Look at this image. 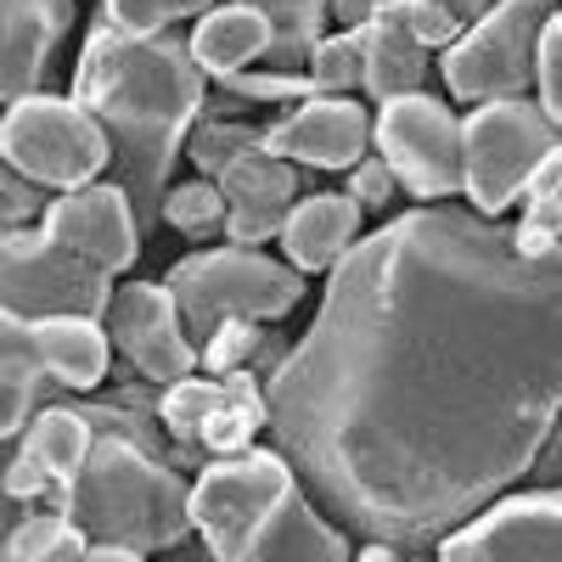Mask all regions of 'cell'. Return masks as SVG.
Masks as SVG:
<instances>
[{
	"instance_id": "cell-1",
	"label": "cell",
	"mask_w": 562,
	"mask_h": 562,
	"mask_svg": "<svg viewBox=\"0 0 562 562\" xmlns=\"http://www.w3.org/2000/svg\"><path fill=\"white\" fill-rule=\"evenodd\" d=\"M562 411V259L422 203L360 237L265 383L270 450L344 535L434 546L529 473Z\"/></svg>"
},
{
	"instance_id": "cell-2",
	"label": "cell",
	"mask_w": 562,
	"mask_h": 562,
	"mask_svg": "<svg viewBox=\"0 0 562 562\" xmlns=\"http://www.w3.org/2000/svg\"><path fill=\"white\" fill-rule=\"evenodd\" d=\"M203 74L175 34H119L90 23L74 68V102L97 119L108 164H119V192L130 198L140 231L158 225L169 169L203 113Z\"/></svg>"
},
{
	"instance_id": "cell-3",
	"label": "cell",
	"mask_w": 562,
	"mask_h": 562,
	"mask_svg": "<svg viewBox=\"0 0 562 562\" xmlns=\"http://www.w3.org/2000/svg\"><path fill=\"white\" fill-rule=\"evenodd\" d=\"M192 535L209 562H349V535L321 518L281 450L209 456L192 479Z\"/></svg>"
},
{
	"instance_id": "cell-4",
	"label": "cell",
	"mask_w": 562,
	"mask_h": 562,
	"mask_svg": "<svg viewBox=\"0 0 562 562\" xmlns=\"http://www.w3.org/2000/svg\"><path fill=\"white\" fill-rule=\"evenodd\" d=\"M63 512L79 524L90 546H119L135 557L175 551L192 540V484L135 434H113V428L90 439V456L79 461Z\"/></svg>"
},
{
	"instance_id": "cell-5",
	"label": "cell",
	"mask_w": 562,
	"mask_h": 562,
	"mask_svg": "<svg viewBox=\"0 0 562 562\" xmlns=\"http://www.w3.org/2000/svg\"><path fill=\"white\" fill-rule=\"evenodd\" d=\"M164 288L186 321L192 344L220 321H281L304 304V276L265 248H203L169 265Z\"/></svg>"
},
{
	"instance_id": "cell-6",
	"label": "cell",
	"mask_w": 562,
	"mask_h": 562,
	"mask_svg": "<svg viewBox=\"0 0 562 562\" xmlns=\"http://www.w3.org/2000/svg\"><path fill=\"white\" fill-rule=\"evenodd\" d=\"M456 124H461V198L484 220H501L524 198L535 169L557 158V119H546L535 97L479 102Z\"/></svg>"
},
{
	"instance_id": "cell-7",
	"label": "cell",
	"mask_w": 562,
	"mask_h": 562,
	"mask_svg": "<svg viewBox=\"0 0 562 562\" xmlns=\"http://www.w3.org/2000/svg\"><path fill=\"white\" fill-rule=\"evenodd\" d=\"M0 158H7L23 180H34L40 192H74L90 186L108 169V140L74 97H52V90H34V97L0 108Z\"/></svg>"
},
{
	"instance_id": "cell-8",
	"label": "cell",
	"mask_w": 562,
	"mask_h": 562,
	"mask_svg": "<svg viewBox=\"0 0 562 562\" xmlns=\"http://www.w3.org/2000/svg\"><path fill=\"white\" fill-rule=\"evenodd\" d=\"M551 18H557V0H490V12L473 18L445 45V90L473 108L529 97L535 45Z\"/></svg>"
},
{
	"instance_id": "cell-9",
	"label": "cell",
	"mask_w": 562,
	"mask_h": 562,
	"mask_svg": "<svg viewBox=\"0 0 562 562\" xmlns=\"http://www.w3.org/2000/svg\"><path fill=\"white\" fill-rule=\"evenodd\" d=\"M371 153L383 158V169L394 175V186L405 198H416V203H456L461 198V124L428 90L378 102Z\"/></svg>"
},
{
	"instance_id": "cell-10",
	"label": "cell",
	"mask_w": 562,
	"mask_h": 562,
	"mask_svg": "<svg viewBox=\"0 0 562 562\" xmlns=\"http://www.w3.org/2000/svg\"><path fill=\"white\" fill-rule=\"evenodd\" d=\"M108 299H113V276L63 254L45 231H29V225L0 231V310H12L23 321H45V315L102 321Z\"/></svg>"
},
{
	"instance_id": "cell-11",
	"label": "cell",
	"mask_w": 562,
	"mask_h": 562,
	"mask_svg": "<svg viewBox=\"0 0 562 562\" xmlns=\"http://www.w3.org/2000/svg\"><path fill=\"white\" fill-rule=\"evenodd\" d=\"M102 333L135 366V378L153 389H169L198 371V344L164 281H119L102 310Z\"/></svg>"
},
{
	"instance_id": "cell-12",
	"label": "cell",
	"mask_w": 562,
	"mask_h": 562,
	"mask_svg": "<svg viewBox=\"0 0 562 562\" xmlns=\"http://www.w3.org/2000/svg\"><path fill=\"white\" fill-rule=\"evenodd\" d=\"M439 562H562L557 490L495 495L467 524L439 535Z\"/></svg>"
},
{
	"instance_id": "cell-13",
	"label": "cell",
	"mask_w": 562,
	"mask_h": 562,
	"mask_svg": "<svg viewBox=\"0 0 562 562\" xmlns=\"http://www.w3.org/2000/svg\"><path fill=\"white\" fill-rule=\"evenodd\" d=\"M40 231L63 254L85 259L90 270H102V276H124L140 259V220H135L130 198L119 192L113 180L74 186V192H63L57 203H45L40 209Z\"/></svg>"
},
{
	"instance_id": "cell-14",
	"label": "cell",
	"mask_w": 562,
	"mask_h": 562,
	"mask_svg": "<svg viewBox=\"0 0 562 562\" xmlns=\"http://www.w3.org/2000/svg\"><path fill=\"white\" fill-rule=\"evenodd\" d=\"M90 439L97 434L79 416V405H34L18 445L7 450V490L23 506L52 501V512H63V495L79 473V461L90 456Z\"/></svg>"
},
{
	"instance_id": "cell-15",
	"label": "cell",
	"mask_w": 562,
	"mask_h": 562,
	"mask_svg": "<svg viewBox=\"0 0 562 562\" xmlns=\"http://www.w3.org/2000/svg\"><path fill=\"white\" fill-rule=\"evenodd\" d=\"M259 153L293 169H349L371 153V113L355 97H310L259 130Z\"/></svg>"
},
{
	"instance_id": "cell-16",
	"label": "cell",
	"mask_w": 562,
	"mask_h": 562,
	"mask_svg": "<svg viewBox=\"0 0 562 562\" xmlns=\"http://www.w3.org/2000/svg\"><path fill=\"white\" fill-rule=\"evenodd\" d=\"M214 186L225 198V231L220 237L231 248H265V243H276L281 220H288V209L299 198V169L270 158V153H243L237 164H225L214 175Z\"/></svg>"
},
{
	"instance_id": "cell-17",
	"label": "cell",
	"mask_w": 562,
	"mask_h": 562,
	"mask_svg": "<svg viewBox=\"0 0 562 562\" xmlns=\"http://www.w3.org/2000/svg\"><path fill=\"white\" fill-rule=\"evenodd\" d=\"M74 29V0H0V108L45 85L57 40Z\"/></svg>"
},
{
	"instance_id": "cell-18",
	"label": "cell",
	"mask_w": 562,
	"mask_h": 562,
	"mask_svg": "<svg viewBox=\"0 0 562 562\" xmlns=\"http://www.w3.org/2000/svg\"><path fill=\"white\" fill-rule=\"evenodd\" d=\"M281 265H293L299 276H326L355 243H360V209L344 192H299L288 220L276 231Z\"/></svg>"
},
{
	"instance_id": "cell-19",
	"label": "cell",
	"mask_w": 562,
	"mask_h": 562,
	"mask_svg": "<svg viewBox=\"0 0 562 562\" xmlns=\"http://www.w3.org/2000/svg\"><path fill=\"white\" fill-rule=\"evenodd\" d=\"M29 338H34V366L40 378L63 389V394H90L108 383V360L113 344L102 333V321H85V315H45L29 321Z\"/></svg>"
},
{
	"instance_id": "cell-20",
	"label": "cell",
	"mask_w": 562,
	"mask_h": 562,
	"mask_svg": "<svg viewBox=\"0 0 562 562\" xmlns=\"http://www.w3.org/2000/svg\"><path fill=\"white\" fill-rule=\"evenodd\" d=\"M355 40H360V90L371 102L422 90V79H428V52H422L411 40V29L400 23L394 0H383V7L355 29Z\"/></svg>"
},
{
	"instance_id": "cell-21",
	"label": "cell",
	"mask_w": 562,
	"mask_h": 562,
	"mask_svg": "<svg viewBox=\"0 0 562 562\" xmlns=\"http://www.w3.org/2000/svg\"><path fill=\"white\" fill-rule=\"evenodd\" d=\"M265 45H270V29L254 7H243V0H214V7L198 18V29L186 34V57L198 63L203 79H231V74H243V68H259L265 57Z\"/></svg>"
},
{
	"instance_id": "cell-22",
	"label": "cell",
	"mask_w": 562,
	"mask_h": 562,
	"mask_svg": "<svg viewBox=\"0 0 562 562\" xmlns=\"http://www.w3.org/2000/svg\"><path fill=\"white\" fill-rule=\"evenodd\" d=\"M243 7H254L265 18V29H270V45H265L259 68L304 74L310 52L326 34V0H243Z\"/></svg>"
},
{
	"instance_id": "cell-23",
	"label": "cell",
	"mask_w": 562,
	"mask_h": 562,
	"mask_svg": "<svg viewBox=\"0 0 562 562\" xmlns=\"http://www.w3.org/2000/svg\"><path fill=\"white\" fill-rule=\"evenodd\" d=\"M259 428H265V383L254 378L248 366L225 371V378H220V405L209 411L198 445L209 456H237V450H248L259 439Z\"/></svg>"
},
{
	"instance_id": "cell-24",
	"label": "cell",
	"mask_w": 562,
	"mask_h": 562,
	"mask_svg": "<svg viewBox=\"0 0 562 562\" xmlns=\"http://www.w3.org/2000/svg\"><path fill=\"white\" fill-rule=\"evenodd\" d=\"M562 164L557 158H546L540 169H535V180L524 186V220L518 225H506L512 231V248H518L524 259H557V248H562Z\"/></svg>"
},
{
	"instance_id": "cell-25",
	"label": "cell",
	"mask_w": 562,
	"mask_h": 562,
	"mask_svg": "<svg viewBox=\"0 0 562 562\" xmlns=\"http://www.w3.org/2000/svg\"><path fill=\"white\" fill-rule=\"evenodd\" d=\"M85 546L90 540L79 535V524L68 512H23L7 535V546H0V557L7 562H74Z\"/></svg>"
},
{
	"instance_id": "cell-26",
	"label": "cell",
	"mask_w": 562,
	"mask_h": 562,
	"mask_svg": "<svg viewBox=\"0 0 562 562\" xmlns=\"http://www.w3.org/2000/svg\"><path fill=\"white\" fill-rule=\"evenodd\" d=\"M158 220L169 231H180L186 243H209V237H220V231H225V198H220V186L203 180V175L198 180H180V186H169V192H164Z\"/></svg>"
},
{
	"instance_id": "cell-27",
	"label": "cell",
	"mask_w": 562,
	"mask_h": 562,
	"mask_svg": "<svg viewBox=\"0 0 562 562\" xmlns=\"http://www.w3.org/2000/svg\"><path fill=\"white\" fill-rule=\"evenodd\" d=\"M214 405H220V378H198V371H192V378L158 389L153 416H158V428H164L169 439L198 445V434H203V422H209Z\"/></svg>"
},
{
	"instance_id": "cell-28",
	"label": "cell",
	"mask_w": 562,
	"mask_h": 562,
	"mask_svg": "<svg viewBox=\"0 0 562 562\" xmlns=\"http://www.w3.org/2000/svg\"><path fill=\"white\" fill-rule=\"evenodd\" d=\"M243 153H259V130L243 124V119H209L186 135V158L198 164L203 180H214L225 164H237Z\"/></svg>"
},
{
	"instance_id": "cell-29",
	"label": "cell",
	"mask_w": 562,
	"mask_h": 562,
	"mask_svg": "<svg viewBox=\"0 0 562 562\" xmlns=\"http://www.w3.org/2000/svg\"><path fill=\"white\" fill-rule=\"evenodd\" d=\"M304 74L315 85V97H355V90H360V40H355V29L321 34V45L310 52Z\"/></svg>"
},
{
	"instance_id": "cell-30",
	"label": "cell",
	"mask_w": 562,
	"mask_h": 562,
	"mask_svg": "<svg viewBox=\"0 0 562 562\" xmlns=\"http://www.w3.org/2000/svg\"><path fill=\"white\" fill-rule=\"evenodd\" d=\"M214 0H102V23L119 34H169L180 18H203Z\"/></svg>"
},
{
	"instance_id": "cell-31",
	"label": "cell",
	"mask_w": 562,
	"mask_h": 562,
	"mask_svg": "<svg viewBox=\"0 0 562 562\" xmlns=\"http://www.w3.org/2000/svg\"><path fill=\"white\" fill-rule=\"evenodd\" d=\"M220 85H225L237 102H259V108H276V102L299 108V102L315 97L310 74H276V68H243V74H231V79H220Z\"/></svg>"
},
{
	"instance_id": "cell-32",
	"label": "cell",
	"mask_w": 562,
	"mask_h": 562,
	"mask_svg": "<svg viewBox=\"0 0 562 562\" xmlns=\"http://www.w3.org/2000/svg\"><path fill=\"white\" fill-rule=\"evenodd\" d=\"M259 326H265V321H220V326H209L203 344H198V366L214 371V378H225V371H243L248 355H254V344H259Z\"/></svg>"
},
{
	"instance_id": "cell-33",
	"label": "cell",
	"mask_w": 562,
	"mask_h": 562,
	"mask_svg": "<svg viewBox=\"0 0 562 562\" xmlns=\"http://www.w3.org/2000/svg\"><path fill=\"white\" fill-rule=\"evenodd\" d=\"M529 90H535V108H540L546 119H562V23H557V18L540 29L535 68H529Z\"/></svg>"
},
{
	"instance_id": "cell-34",
	"label": "cell",
	"mask_w": 562,
	"mask_h": 562,
	"mask_svg": "<svg viewBox=\"0 0 562 562\" xmlns=\"http://www.w3.org/2000/svg\"><path fill=\"white\" fill-rule=\"evenodd\" d=\"M40 405V371L34 366H0V445L23 434V422Z\"/></svg>"
},
{
	"instance_id": "cell-35",
	"label": "cell",
	"mask_w": 562,
	"mask_h": 562,
	"mask_svg": "<svg viewBox=\"0 0 562 562\" xmlns=\"http://www.w3.org/2000/svg\"><path fill=\"white\" fill-rule=\"evenodd\" d=\"M400 23L411 29V40L422 45V52H445V45L461 34V23L439 7V0H394Z\"/></svg>"
},
{
	"instance_id": "cell-36",
	"label": "cell",
	"mask_w": 562,
	"mask_h": 562,
	"mask_svg": "<svg viewBox=\"0 0 562 562\" xmlns=\"http://www.w3.org/2000/svg\"><path fill=\"white\" fill-rule=\"evenodd\" d=\"M349 186H344V198L366 214V209H394V192H400V186H394V175L383 169V158L378 153H366V158H355L349 169Z\"/></svg>"
},
{
	"instance_id": "cell-37",
	"label": "cell",
	"mask_w": 562,
	"mask_h": 562,
	"mask_svg": "<svg viewBox=\"0 0 562 562\" xmlns=\"http://www.w3.org/2000/svg\"><path fill=\"white\" fill-rule=\"evenodd\" d=\"M40 209H45V192L0 158V231H7V225H29Z\"/></svg>"
},
{
	"instance_id": "cell-38",
	"label": "cell",
	"mask_w": 562,
	"mask_h": 562,
	"mask_svg": "<svg viewBox=\"0 0 562 562\" xmlns=\"http://www.w3.org/2000/svg\"><path fill=\"white\" fill-rule=\"evenodd\" d=\"M378 7H383V0H326V18H338L344 29H360Z\"/></svg>"
},
{
	"instance_id": "cell-39",
	"label": "cell",
	"mask_w": 562,
	"mask_h": 562,
	"mask_svg": "<svg viewBox=\"0 0 562 562\" xmlns=\"http://www.w3.org/2000/svg\"><path fill=\"white\" fill-rule=\"evenodd\" d=\"M74 562H147V557H135V551H119V546H85Z\"/></svg>"
},
{
	"instance_id": "cell-40",
	"label": "cell",
	"mask_w": 562,
	"mask_h": 562,
	"mask_svg": "<svg viewBox=\"0 0 562 562\" xmlns=\"http://www.w3.org/2000/svg\"><path fill=\"white\" fill-rule=\"evenodd\" d=\"M349 562H400V546H389V540H366Z\"/></svg>"
},
{
	"instance_id": "cell-41",
	"label": "cell",
	"mask_w": 562,
	"mask_h": 562,
	"mask_svg": "<svg viewBox=\"0 0 562 562\" xmlns=\"http://www.w3.org/2000/svg\"><path fill=\"white\" fill-rule=\"evenodd\" d=\"M400 562H416V557H400Z\"/></svg>"
}]
</instances>
